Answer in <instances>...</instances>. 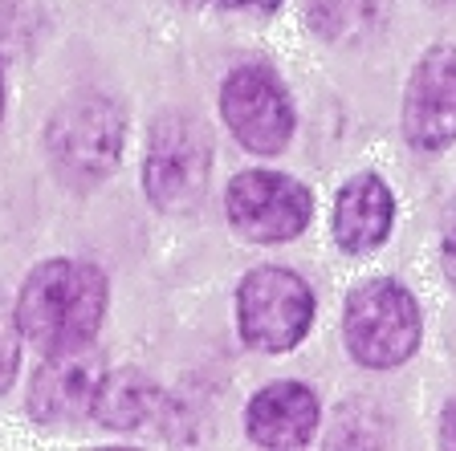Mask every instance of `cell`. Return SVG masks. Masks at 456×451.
Returning <instances> with one entry per match:
<instances>
[{"label":"cell","mask_w":456,"mask_h":451,"mask_svg":"<svg viewBox=\"0 0 456 451\" xmlns=\"http://www.w3.org/2000/svg\"><path fill=\"white\" fill-rule=\"evenodd\" d=\"M12 313L41 354L90 346L106 318V277L82 261H45L20 285Z\"/></svg>","instance_id":"6da1fadb"},{"label":"cell","mask_w":456,"mask_h":451,"mask_svg":"<svg viewBox=\"0 0 456 451\" xmlns=\"http://www.w3.org/2000/svg\"><path fill=\"white\" fill-rule=\"evenodd\" d=\"M342 338L359 366L391 370L403 366L424 338L419 301L391 277H375L351 289L342 313Z\"/></svg>","instance_id":"7a4b0ae2"},{"label":"cell","mask_w":456,"mask_h":451,"mask_svg":"<svg viewBox=\"0 0 456 451\" xmlns=\"http://www.w3.org/2000/svg\"><path fill=\"white\" fill-rule=\"evenodd\" d=\"M53 171L74 188H94L118 167L123 155V110L106 94H74L53 110L45 126Z\"/></svg>","instance_id":"3957f363"},{"label":"cell","mask_w":456,"mask_h":451,"mask_svg":"<svg viewBox=\"0 0 456 451\" xmlns=\"http://www.w3.org/2000/svg\"><path fill=\"white\" fill-rule=\"evenodd\" d=\"M212 175V139L188 114H163L151 126L142 188L159 212H191L208 191Z\"/></svg>","instance_id":"277c9868"},{"label":"cell","mask_w":456,"mask_h":451,"mask_svg":"<svg viewBox=\"0 0 456 451\" xmlns=\"http://www.w3.org/2000/svg\"><path fill=\"white\" fill-rule=\"evenodd\" d=\"M237 318L240 338L253 350L285 354L302 346L314 326V293L294 269L261 264L240 281L237 289Z\"/></svg>","instance_id":"5b68a950"},{"label":"cell","mask_w":456,"mask_h":451,"mask_svg":"<svg viewBox=\"0 0 456 451\" xmlns=\"http://www.w3.org/2000/svg\"><path fill=\"white\" fill-rule=\"evenodd\" d=\"M220 114L228 131L248 155H281L285 142L294 139L297 114L294 98L285 94L273 69L240 66L220 85Z\"/></svg>","instance_id":"8992f818"},{"label":"cell","mask_w":456,"mask_h":451,"mask_svg":"<svg viewBox=\"0 0 456 451\" xmlns=\"http://www.w3.org/2000/svg\"><path fill=\"white\" fill-rule=\"evenodd\" d=\"M228 224L256 245H281L305 232L314 199L297 179L281 171H240L224 191Z\"/></svg>","instance_id":"52a82bcc"},{"label":"cell","mask_w":456,"mask_h":451,"mask_svg":"<svg viewBox=\"0 0 456 451\" xmlns=\"http://www.w3.org/2000/svg\"><path fill=\"white\" fill-rule=\"evenodd\" d=\"M403 134L416 150L456 142V45H432L416 61L403 94Z\"/></svg>","instance_id":"ba28073f"},{"label":"cell","mask_w":456,"mask_h":451,"mask_svg":"<svg viewBox=\"0 0 456 451\" xmlns=\"http://www.w3.org/2000/svg\"><path fill=\"white\" fill-rule=\"evenodd\" d=\"M106 370H102V354L90 346H74V350H53L45 354L41 370L28 383V415L41 423H66L77 415L90 411L98 386H102Z\"/></svg>","instance_id":"9c48e42d"},{"label":"cell","mask_w":456,"mask_h":451,"mask_svg":"<svg viewBox=\"0 0 456 451\" xmlns=\"http://www.w3.org/2000/svg\"><path fill=\"white\" fill-rule=\"evenodd\" d=\"M322 423V403L302 383H269L245 411V431L256 447H305Z\"/></svg>","instance_id":"30bf717a"},{"label":"cell","mask_w":456,"mask_h":451,"mask_svg":"<svg viewBox=\"0 0 456 451\" xmlns=\"http://www.w3.org/2000/svg\"><path fill=\"white\" fill-rule=\"evenodd\" d=\"M395 224V196L379 175H354L334 199V245L342 253H375Z\"/></svg>","instance_id":"8fae6325"},{"label":"cell","mask_w":456,"mask_h":451,"mask_svg":"<svg viewBox=\"0 0 456 451\" xmlns=\"http://www.w3.org/2000/svg\"><path fill=\"white\" fill-rule=\"evenodd\" d=\"M151 411H155V391L139 370H114V374H106L94 403H90V415H94L106 431H134V427L147 423Z\"/></svg>","instance_id":"7c38bea8"},{"label":"cell","mask_w":456,"mask_h":451,"mask_svg":"<svg viewBox=\"0 0 456 451\" xmlns=\"http://www.w3.org/2000/svg\"><path fill=\"white\" fill-rule=\"evenodd\" d=\"M17 338H20L17 313H12V318H4V313H0V395L9 391L12 370H17V354H20Z\"/></svg>","instance_id":"4fadbf2b"},{"label":"cell","mask_w":456,"mask_h":451,"mask_svg":"<svg viewBox=\"0 0 456 451\" xmlns=\"http://www.w3.org/2000/svg\"><path fill=\"white\" fill-rule=\"evenodd\" d=\"M440 261H444V277L456 285V196L444 212V236H440Z\"/></svg>","instance_id":"5bb4252c"},{"label":"cell","mask_w":456,"mask_h":451,"mask_svg":"<svg viewBox=\"0 0 456 451\" xmlns=\"http://www.w3.org/2000/svg\"><path fill=\"white\" fill-rule=\"evenodd\" d=\"M220 9H253V12H277L281 0H216Z\"/></svg>","instance_id":"9a60e30c"},{"label":"cell","mask_w":456,"mask_h":451,"mask_svg":"<svg viewBox=\"0 0 456 451\" xmlns=\"http://www.w3.org/2000/svg\"><path fill=\"white\" fill-rule=\"evenodd\" d=\"M440 443H444V447H456V403L440 415Z\"/></svg>","instance_id":"2e32d148"},{"label":"cell","mask_w":456,"mask_h":451,"mask_svg":"<svg viewBox=\"0 0 456 451\" xmlns=\"http://www.w3.org/2000/svg\"><path fill=\"white\" fill-rule=\"evenodd\" d=\"M0 114H4V82H0Z\"/></svg>","instance_id":"e0dca14e"}]
</instances>
